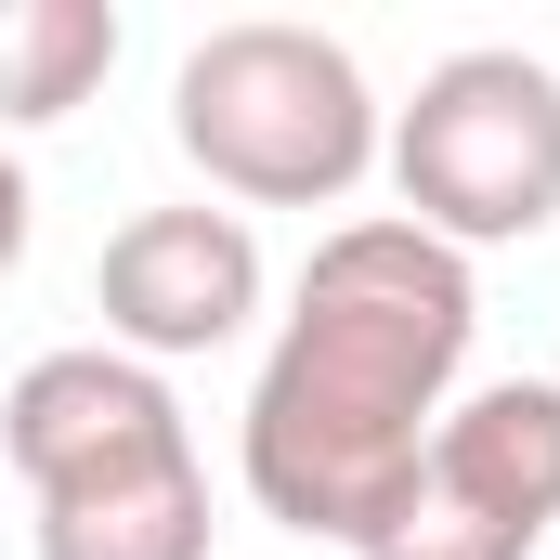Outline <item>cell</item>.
<instances>
[{
    "label": "cell",
    "instance_id": "6da1fadb",
    "mask_svg": "<svg viewBox=\"0 0 560 560\" xmlns=\"http://www.w3.org/2000/svg\"><path fill=\"white\" fill-rule=\"evenodd\" d=\"M469 339H482V287L405 209L313 235V261L287 287V326L248 378V430H235V469H248L261 522L365 560L418 509L430 430L469 392Z\"/></svg>",
    "mask_w": 560,
    "mask_h": 560
},
{
    "label": "cell",
    "instance_id": "7a4b0ae2",
    "mask_svg": "<svg viewBox=\"0 0 560 560\" xmlns=\"http://www.w3.org/2000/svg\"><path fill=\"white\" fill-rule=\"evenodd\" d=\"M378 131L392 105L365 92L352 39L287 26V13H235L170 66V143L235 209H339L378 170Z\"/></svg>",
    "mask_w": 560,
    "mask_h": 560
},
{
    "label": "cell",
    "instance_id": "3957f363",
    "mask_svg": "<svg viewBox=\"0 0 560 560\" xmlns=\"http://www.w3.org/2000/svg\"><path fill=\"white\" fill-rule=\"evenodd\" d=\"M378 170L405 196V222L469 248H535L560 222V66L522 39H469L443 52L418 92L392 105Z\"/></svg>",
    "mask_w": 560,
    "mask_h": 560
},
{
    "label": "cell",
    "instance_id": "277c9868",
    "mask_svg": "<svg viewBox=\"0 0 560 560\" xmlns=\"http://www.w3.org/2000/svg\"><path fill=\"white\" fill-rule=\"evenodd\" d=\"M0 456L39 509H66V495H131V482L196 469V418L156 365L105 352V339H66L0 392Z\"/></svg>",
    "mask_w": 560,
    "mask_h": 560
},
{
    "label": "cell",
    "instance_id": "5b68a950",
    "mask_svg": "<svg viewBox=\"0 0 560 560\" xmlns=\"http://www.w3.org/2000/svg\"><path fill=\"white\" fill-rule=\"evenodd\" d=\"M92 313H105V352H131L156 378L196 365V352H222V339H248V313H261V235H248V209H209V196L131 209L105 235V261H92Z\"/></svg>",
    "mask_w": 560,
    "mask_h": 560
},
{
    "label": "cell",
    "instance_id": "8992f818",
    "mask_svg": "<svg viewBox=\"0 0 560 560\" xmlns=\"http://www.w3.org/2000/svg\"><path fill=\"white\" fill-rule=\"evenodd\" d=\"M418 495L469 509L509 548H548L560 535V378H482V392H456L443 430H430Z\"/></svg>",
    "mask_w": 560,
    "mask_h": 560
},
{
    "label": "cell",
    "instance_id": "52a82bcc",
    "mask_svg": "<svg viewBox=\"0 0 560 560\" xmlns=\"http://www.w3.org/2000/svg\"><path fill=\"white\" fill-rule=\"evenodd\" d=\"M118 0H0V131H52L118 79Z\"/></svg>",
    "mask_w": 560,
    "mask_h": 560
},
{
    "label": "cell",
    "instance_id": "ba28073f",
    "mask_svg": "<svg viewBox=\"0 0 560 560\" xmlns=\"http://www.w3.org/2000/svg\"><path fill=\"white\" fill-rule=\"evenodd\" d=\"M39 560H209V469L39 509Z\"/></svg>",
    "mask_w": 560,
    "mask_h": 560
},
{
    "label": "cell",
    "instance_id": "9c48e42d",
    "mask_svg": "<svg viewBox=\"0 0 560 560\" xmlns=\"http://www.w3.org/2000/svg\"><path fill=\"white\" fill-rule=\"evenodd\" d=\"M365 560H535V548H509V535H482L469 509H443V495H418V509H405V522H392V535H378Z\"/></svg>",
    "mask_w": 560,
    "mask_h": 560
},
{
    "label": "cell",
    "instance_id": "30bf717a",
    "mask_svg": "<svg viewBox=\"0 0 560 560\" xmlns=\"http://www.w3.org/2000/svg\"><path fill=\"white\" fill-rule=\"evenodd\" d=\"M26 235H39V196H26V170H13V143H0V275L26 261Z\"/></svg>",
    "mask_w": 560,
    "mask_h": 560
}]
</instances>
